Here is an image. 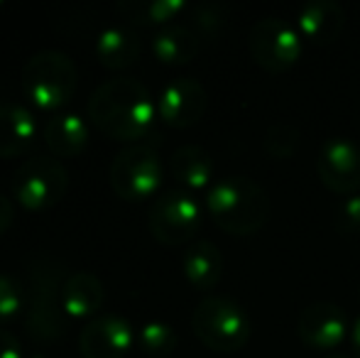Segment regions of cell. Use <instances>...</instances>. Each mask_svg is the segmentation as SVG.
<instances>
[{
  "label": "cell",
  "instance_id": "6da1fadb",
  "mask_svg": "<svg viewBox=\"0 0 360 358\" xmlns=\"http://www.w3.org/2000/svg\"><path fill=\"white\" fill-rule=\"evenodd\" d=\"M86 113L89 123H94L105 138L135 143L150 135L157 118V103L138 79L118 77L103 82L91 94Z\"/></svg>",
  "mask_w": 360,
  "mask_h": 358
},
{
  "label": "cell",
  "instance_id": "7a4b0ae2",
  "mask_svg": "<svg viewBox=\"0 0 360 358\" xmlns=\"http://www.w3.org/2000/svg\"><path fill=\"white\" fill-rule=\"evenodd\" d=\"M69 272L57 258H34L27 268L22 324L25 334L37 344H57L67 331L62 290Z\"/></svg>",
  "mask_w": 360,
  "mask_h": 358
},
{
  "label": "cell",
  "instance_id": "3957f363",
  "mask_svg": "<svg viewBox=\"0 0 360 358\" xmlns=\"http://www.w3.org/2000/svg\"><path fill=\"white\" fill-rule=\"evenodd\" d=\"M204 206L211 221L231 236H252L270 221V194L255 179L231 174L206 189Z\"/></svg>",
  "mask_w": 360,
  "mask_h": 358
},
{
  "label": "cell",
  "instance_id": "277c9868",
  "mask_svg": "<svg viewBox=\"0 0 360 358\" xmlns=\"http://www.w3.org/2000/svg\"><path fill=\"white\" fill-rule=\"evenodd\" d=\"M79 69L69 54L42 49L22 67V91L37 108L59 110L74 98Z\"/></svg>",
  "mask_w": 360,
  "mask_h": 358
},
{
  "label": "cell",
  "instance_id": "5b68a950",
  "mask_svg": "<svg viewBox=\"0 0 360 358\" xmlns=\"http://www.w3.org/2000/svg\"><path fill=\"white\" fill-rule=\"evenodd\" d=\"M191 329L211 351L231 354L250 341L252 324L248 312L226 295H209L194 307Z\"/></svg>",
  "mask_w": 360,
  "mask_h": 358
},
{
  "label": "cell",
  "instance_id": "8992f818",
  "mask_svg": "<svg viewBox=\"0 0 360 358\" xmlns=\"http://www.w3.org/2000/svg\"><path fill=\"white\" fill-rule=\"evenodd\" d=\"M13 196L27 211H47L69 191V172L54 155L27 158L13 174Z\"/></svg>",
  "mask_w": 360,
  "mask_h": 358
},
{
  "label": "cell",
  "instance_id": "52a82bcc",
  "mask_svg": "<svg viewBox=\"0 0 360 358\" xmlns=\"http://www.w3.org/2000/svg\"><path fill=\"white\" fill-rule=\"evenodd\" d=\"M248 49L257 67L270 74H282L302 57L304 37L297 25H292L289 20L265 15L252 23L250 32H248Z\"/></svg>",
  "mask_w": 360,
  "mask_h": 358
},
{
  "label": "cell",
  "instance_id": "ba28073f",
  "mask_svg": "<svg viewBox=\"0 0 360 358\" xmlns=\"http://www.w3.org/2000/svg\"><path fill=\"white\" fill-rule=\"evenodd\" d=\"M201 204L186 189H167L150 209V234L162 245L194 243L201 229Z\"/></svg>",
  "mask_w": 360,
  "mask_h": 358
},
{
  "label": "cell",
  "instance_id": "9c48e42d",
  "mask_svg": "<svg viewBox=\"0 0 360 358\" xmlns=\"http://www.w3.org/2000/svg\"><path fill=\"white\" fill-rule=\"evenodd\" d=\"M108 177L115 196L123 201H145L160 189L165 170L152 145H130L113 158Z\"/></svg>",
  "mask_w": 360,
  "mask_h": 358
},
{
  "label": "cell",
  "instance_id": "30bf717a",
  "mask_svg": "<svg viewBox=\"0 0 360 358\" xmlns=\"http://www.w3.org/2000/svg\"><path fill=\"white\" fill-rule=\"evenodd\" d=\"M316 172L323 186L336 194H358L360 189V145L346 135L328 138L316 158Z\"/></svg>",
  "mask_w": 360,
  "mask_h": 358
},
{
  "label": "cell",
  "instance_id": "8fae6325",
  "mask_svg": "<svg viewBox=\"0 0 360 358\" xmlns=\"http://www.w3.org/2000/svg\"><path fill=\"white\" fill-rule=\"evenodd\" d=\"M209 94L204 84L191 77H176L157 96V115L172 128H191L206 113Z\"/></svg>",
  "mask_w": 360,
  "mask_h": 358
},
{
  "label": "cell",
  "instance_id": "7c38bea8",
  "mask_svg": "<svg viewBox=\"0 0 360 358\" xmlns=\"http://www.w3.org/2000/svg\"><path fill=\"white\" fill-rule=\"evenodd\" d=\"M133 324L125 317L98 314L81 329L79 351L84 358H125L133 349Z\"/></svg>",
  "mask_w": 360,
  "mask_h": 358
},
{
  "label": "cell",
  "instance_id": "4fadbf2b",
  "mask_svg": "<svg viewBox=\"0 0 360 358\" xmlns=\"http://www.w3.org/2000/svg\"><path fill=\"white\" fill-rule=\"evenodd\" d=\"M348 334V317L336 302L319 300L304 307L297 319V336L316 351H333Z\"/></svg>",
  "mask_w": 360,
  "mask_h": 358
},
{
  "label": "cell",
  "instance_id": "5bb4252c",
  "mask_svg": "<svg viewBox=\"0 0 360 358\" xmlns=\"http://www.w3.org/2000/svg\"><path fill=\"white\" fill-rule=\"evenodd\" d=\"M297 30L311 44L328 47L346 30V8L336 0H309L297 10Z\"/></svg>",
  "mask_w": 360,
  "mask_h": 358
},
{
  "label": "cell",
  "instance_id": "9a60e30c",
  "mask_svg": "<svg viewBox=\"0 0 360 358\" xmlns=\"http://www.w3.org/2000/svg\"><path fill=\"white\" fill-rule=\"evenodd\" d=\"M91 140V125L76 113H54L44 125V145L54 158H76Z\"/></svg>",
  "mask_w": 360,
  "mask_h": 358
},
{
  "label": "cell",
  "instance_id": "2e32d148",
  "mask_svg": "<svg viewBox=\"0 0 360 358\" xmlns=\"http://www.w3.org/2000/svg\"><path fill=\"white\" fill-rule=\"evenodd\" d=\"M103 300L105 290L98 275L86 270L69 272L62 290V302L67 317H72V319H94L96 312L103 307Z\"/></svg>",
  "mask_w": 360,
  "mask_h": 358
},
{
  "label": "cell",
  "instance_id": "e0dca14e",
  "mask_svg": "<svg viewBox=\"0 0 360 358\" xmlns=\"http://www.w3.org/2000/svg\"><path fill=\"white\" fill-rule=\"evenodd\" d=\"M140 52H143V42H140L138 32L125 25L103 30L96 39V59L101 67L110 69V72H123V69L133 67L140 59Z\"/></svg>",
  "mask_w": 360,
  "mask_h": 358
},
{
  "label": "cell",
  "instance_id": "ac0fdd59",
  "mask_svg": "<svg viewBox=\"0 0 360 358\" xmlns=\"http://www.w3.org/2000/svg\"><path fill=\"white\" fill-rule=\"evenodd\" d=\"M37 133V120L32 110L18 103L0 106V160L22 155L32 145Z\"/></svg>",
  "mask_w": 360,
  "mask_h": 358
},
{
  "label": "cell",
  "instance_id": "d6986e66",
  "mask_svg": "<svg viewBox=\"0 0 360 358\" xmlns=\"http://www.w3.org/2000/svg\"><path fill=\"white\" fill-rule=\"evenodd\" d=\"M201 44L204 42L191 30V25H167L152 37V54L157 57V62L179 67L199 57Z\"/></svg>",
  "mask_w": 360,
  "mask_h": 358
},
{
  "label": "cell",
  "instance_id": "ffe728a7",
  "mask_svg": "<svg viewBox=\"0 0 360 358\" xmlns=\"http://www.w3.org/2000/svg\"><path fill=\"white\" fill-rule=\"evenodd\" d=\"M181 270L196 290H214L223 275V255L216 243L196 238L181 255Z\"/></svg>",
  "mask_w": 360,
  "mask_h": 358
},
{
  "label": "cell",
  "instance_id": "44dd1931",
  "mask_svg": "<svg viewBox=\"0 0 360 358\" xmlns=\"http://www.w3.org/2000/svg\"><path fill=\"white\" fill-rule=\"evenodd\" d=\"M169 172L186 191L206 189L214 177V160L201 145H181L172 153Z\"/></svg>",
  "mask_w": 360,
  "mask_h": 358
},
{
  "label": "cell",
  "instance_id": "7402d4cb",
  "mask_svg": "<svg viewBox=\"0 0 360 358\" xmlns=\"http://www.w3.org/2000/svg\"><path fill=\"white\" fill-rule=\"evenodd\" d=\"M184 8V0H120L118 3V13L130 25H167Z\"/></svg>",
  "mask_w": 360,
  "mask_h": 358
},
{
  "label": "cell",
  "instance_id": "603a6c76",
  "mask_svg": "<svg viewBox=\"0 0 360 358\" xmlns=\"http://www.w3.org/2000/svg\"><path fill=\"white\" fill-rule=\"evenodd\" d=\"M138 344L150 358H167L176 351L179 339L174 326H169L167 321H147L138 334Z\"/></svg>",
  "mask_w": 360,
  "mask_h": 358
},
{
  "label": "cell",
  "instance_id": "cb8c5ba5",
  "mask_svg": "<svg viewBox=\"0 0 360 358\" xmlns=\"http://www.w3.org/2000/svg\"><path fill=\"white\" fill-rule=\"evenodd\" d=\"M265 153L270 155L272 160H289L294 158V153L302 145V130L292 123H285V120H277L270 128L265 130Z\"/></svg>",
  "mask_w": 360,
  "mask_h": 358
},
{
  "label": "cell",
  "instance_id": "d4e9b609",
  "mask_svg": "<svg viewBox=\"0 0 360 358\" xmlns=\"http://www.w3.org/2000/svg\"><path fill=\"white\" fill-rule=\"evenodd\" d=\"M231 8L223 3H201L191 10V30L204 39H216L226 30Z\"/></svg>",
  "mask_w": 360,
  "mask_h": 358
},
{
  "label": "cell",
  "instance_id": "484cf974",
  "mask_svg": "<svg viewBox=\"0 0 360 358\" xmlns=\"http://www.w3.org/2000/svg\"><path fill=\"white\" fill-rule=\"evenodd\" d=\"M25 307V287L18 277L0 272V324L15 319Z\"/></svg>",
  "mask_w": 360,
  "mask_h": 358
},
{
  "label": "cell",
  "instance_id": "4316f807",
  "mask_svg": "<svg viewBox=\"0 0 360 358\" xmlns=\"http://www.w3.org/2000/svg\"><path fill=\"white\" fill-rule=\"evenodd\" d=\"M336 226L346 236H360V194H351L338 204Z\"/></svg>",
  "mask_w": 360,
  "mask_h": 358
},
{
  "label": "cell",
  "instance_id": "83f0119b",
  "mask_svg": "<svg viewBox=\"0 0 360 358\" xmlns=\"http://www.w3.org/2000/svg\"><path fill=\"white\" fill-rule=\"evenodd\" d=\"M0 358H22V346L18 336L0 329Z\"/></svg>",
  "mask_w": 360,
  "mask_h": 358
},
{
  "label": "cell",
  "instance_id": "f1b7e54d",
  "mask_svg": "<svg viewBox=\"0 0 360 358\" xmlns=\"http://www.w3.org/2000/svg\"><path fill=\"white\" fill-rule=\"evenodd\" d=\"M15 219V209H13V201L8 199L5 194H0V236L13 226Z\"/></svg>",
  "mask_w": 360,
  "mask_h": 358
},
{
  "label": "cell",
  "instance_id": "f546056e",
  "mask_svg": "<svg viewBox=\"0 0 360 358\" xmlns=\"http://www.w3.org/2000/svg\"><path fill=\"white\" fill-rule=\"evenodd\" d=\"M351 344H353L356 356L360 358V314L356 317V321H353V326H351Z\"/></svg>",
  "mask_w": 360,
  "mask_h": 358
},
{
  "label": "cell",
  "instance_id": "4dcf8cb0",
  "mask_svg": "<svg viewBox=\"0 0 360 358\" xmlns=\"http://www.w3.org/2000/svg\"><path fill=\"white\" fill-rule=\"evenodd\" d=\"M323 358H353V356H348V354H326Z\"/></svg>",
  "mask_w": 360,
  "mask_h": 358
},
{
  "label": "cell",
  "instance_id": "1f68e13d",
  "mask_svg": "<svg viewBox=\"0 0 360 358\" xmlns=\"http://www.w3.org/2000/svg\"><path fill=\"white\" fill-rule=\"evenodd\" d=\"M358 297H360V282H358Z\"/></svg>",
  "mask_w": 360,
  "mask_h": 358
}]
</instances>
